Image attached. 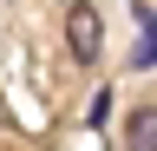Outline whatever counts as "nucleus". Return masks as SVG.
<instances>
[{"label": "nucleus", "instance_id": "nucleus-1", "mask_svg": "<svg viewBox=\"0 0 157 151\" xmlns=\"http://www.w3.org/2000/svg\"><path fill=\"white\" fill-rule=\"evenodd\" d=\"M66 46H72L78 66H92L98 46H105V26H98V13L85 7V0H72V7H66Z\"/></svg>", "mask_w": 157, "mask_h": 151}, {"label": "nucleus", "instance_id": "nucleus-2", "mask_svg": "<svg viewBox=\"0 0 157 151\" xmlns=\"http://www.w3.org/2000/svg\"><path fill=\"white\" fill-rule=\"evenodd\" d=\"M124 151H157V105H137L124 118Z\"/></svg>", "mask_w": 157, "mask_h": 151}, {"label": "nucleus", "instance_id": "nucleus-3", "mask_svg": "<svg viewBox=\"0 0 157 151\" xmlns=\"http://www.w3.org/2000/svg\"><path fill=\"white\" fill-rule=\"evenodd\" d=\"M0 131H7V112H0Z\"/></svg>", "mask_w": 157, "mask_h": 151}]
</instances>
